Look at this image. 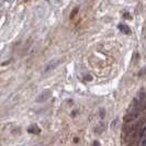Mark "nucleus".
I'll return each instance as SVG.
<instances>
[{"label": "nucleus", "mask_w": 146, "mask_h": 146, "mask_svg": "<svg viewBox=\"0 0 146 146\" xmlns=\"http://www.w3.org/2000/svg\"><path fill=\"white\" fill-rule=\"evenodd\" d=\"M60 63H62V59H53V60H51L48 64H46V66L44 67L43 74L45 75V74H48L53 72L54 69H56L58 67Z\"/></svg>", "instance_id": "f257e3e1"}, {"label": "nucleus", "mask_w": 146, "mask_h": 146, "mask_svg": "<svg viewBox=\"0 0 146 146\" xmlns=\"http://www.w3.org/2000/svg\"><path fill=\"white\" fill-rule=\"evenodd\" d=\"M119 30H120L123 34H127V35H129V34L131 33V30H130V28H129L126 24H122V23L119 24Z\"/></svg>", "instance_id": "f03ea898"}, {"label": "nucleus", "mask_w": 146, "mask_h": 146, "mask_svg": "<svg viewBox=\"0 0 146 146\" xmlns=\"http://www.w3.org/2000/svg\"><path fill=\"white\" fill-rule=\"evenodd\" d=\"M106 130V123L104 122H100L96 126V133H102Z\"/></svg>", "instance_id": "7ed1b4c3"}, {"label": "nucleus", "mask_w": 146, "mask_h": 146, "mask_svg": "<svg viewBox=\"0 0 146 146\" xmlns=\"http://www.w3.org/2000/svg\"><path fill=\"white\" fill-rule=\"evenodd\" d=\"M47 95H50V91H46V92L42 94L41 97H38V98H37V101H43V100H46V99L48 98V96Z\"/></svg>", "instance_id": "20e7f679"}, {"label": "nucleus", "mask_w": 146, "mask_h": 146, "mask_svg": "<svg viewBox=\"0 0 146 146\" xmlns=\"http://www.w3.org/2000/svg\"><path fill=\"white\" fill-rule=\"evenodd\" d=\"M29 132H30V133H35V132H36V133H38V129H37L35 125H32V126L29 129Z\"/></svg>", "instance_id": "39448f33"}, {"label": "nucleus", "mask_w": 146, "mask_h": 146, "mask_svg": "<svg viewBox=\"0 0 146 146\" xmlns=\"http://www.w3.org/2000/svg\"><path fill=\"white\" fill-rule=\"evenodd\" d=\"M5 1H8V2H11L12 0H5Z\"/></svg>", "instance_id": "423d86ee"}]
</instances>
